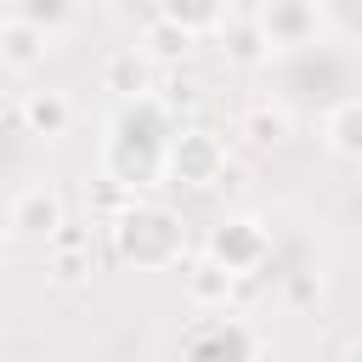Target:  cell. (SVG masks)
<instances>
[{"mask_svg": "<svg viewBox=\"0 0 362 362\" xmlns=\"http://www.w3.org/2000/svg\"><path fill=\"white\" fill-rule=\"evenodd\" d=\"M113 249L130 266H175L181 260V221L158 204H130L113 221Z\"/></svg>", "mask_w": 362, "mask_h": 362, "instance_id": "6da1fadb", "label": "cell"}, {"mask_svg": "<svg viewBox=\"0 0 362 362\" xmlns=\"http://www.w3.org/2000/svg\"><path fill=\"white\" fill-rule=\"evenodd\" d=\"M221 170H226L221 136H209V130H175V136H170V147H164V175H175V181H187V187H209V181H221Z\"/></svg>", "mask_w": 362, "mask_h": 362, "instance_id": "7a4b0ae2", "label": "cell"}, {"mask_svg": "<svg viewBox=\"0 0 362 362\" xmlns=\"http://www.w3.org/2000/svg\"><path fill=\"white\" fill-rule=\"evenodd\" d=\"M255 23H260L272 51H305V45H317L322 17H317V0H266L255 11Z\"/></svg>", "mask_w": 362, "mask_h": 362, "instance_id": "3957f363", "label": "cell"}, {"mask_svg": "<svg viewBox=\"0 0 362 362\" xmlns=\"http://www.w3.org/2000/svg\"><path fill=\"white\" fill-rule=\"evenodd\" d=\"M187 356L192 362H249L255 334L238 317H204L198 328H187Z\"/></svg>", "mask_w": 362, "mask_h": 362, "instance_id": "277c9868", "label": "cell"}, {"mask_svg": "<svg viewBox=\"0 0 362 362\" xmlns=\"http://www.w3.org/2000/svg\"><path fill=\"white\" fill-rule=\"evenodd\" d=\"M209 255L226 266V272H255L266 255H272V238H266V226L260 221H249V215H238V221H221V232L209 238Z\"/></svg>", "mask_w": 362, "mask_h": 362, "instance_id": "5b68a950", "label": "cell"}, {"mask_svg": "<svg viewBox=\"0 0 362 362\" xmlns=\"http://www.w3.org/2000/svg\"><path fill=\"white\" fill-rule=\"evenodd\" d=\"M153 74H158V62H153L141 45H124V51H113V57L102 62V85H107L113 96H124V102L153 96Z\"/></svg>", "mask_w": 362, "mask_h": 362, "instance_id": "8992f818", "label": "cell"}, {"mask_svg": "<svg viewBox=\"0 0 362 362\" xmlns=\"http://www.w3.org/2000/svg\"><path fill=\"white\" fill-rule=\"evenodd\" d=\"M6 226L11 232H28V238H51L62 226V198L51 187H23L6 209Z\"/></svg>", "mask_w": 362, "mask_h": 362, "instance_id": "52a82bcc", "label": "cell"}, {"mask_svg": "<svg viewBox=\"0 0 362 362\" xmlns=\"http://www.w3.org/2000/svg\"><path fill=\"white\" fill-rule=\"evenodd\" d=\"M181 283H187V300L198 311H226V300L238 288V272H226L215 255H198L192 266H181Z\"/></svg>", "mask_w": 362, "mask_h": 362, "instance_id": "ba28073f", "label": "cell"}, {"mask_svg": "<svg viewBox=\"0 0 362 362\" xmlns=\"http://www.w3.org/2000/svg\"><path fill=\"white\" fill-rule=\"evenodd\" d=\"M17 124H23L28 136H62V130L74 124V102H68L62 90H28V96L17 102Z\"/></svg>", "mask_w": 362, "mask_h": 362, "instance_id": "9c48e42d", "label": "cell"}, {"mask_svg": "<svg viewBox=\"0 0 362 362\" xmlns=\"http://www.w3.org/2000/svg\"><path fill=\"white\" fill-rule=\"evenodd\" d=\"M45 40H51V34H45L40 23H28V17H6V23H0V62H6V68H40L45 51H51Z\"/></svg>", "mask_w": 362, "mask_h": 362, "instance_id": "30bf717a", "label": "cell"}, {"mask_svg": "<svg viewBox=\"0 0 362 362\" xmlns=\"http://www.w3.org/2000/svg\"><path fill=\"white\" fill-rule=\"evenodd\" d=\"M192 40H198V34H192L187 23H175V17H164V11H158V17L147 23V28H141V51H147V57H153L158 68L181 62V57L192 51Z\"/></svg>", "mask_w": 362, "mask_h": 362, "instance_id": "8fae6325", "label": "cell"}, {"mask_svg": "<svg viewBox=\"0 0 362 362\" xmlns=\"http://www.w3.org/2000/svg\"><path fill=\"white\" fill-rule=\"evenodd\" d=\"M322 136H328V147H334L339 158H362V96L334 102L328 119H322Z\"/></svg>", "mask_w": 362, "mask_h": 362, "instance_id": "7c38bea8", "label": "cell"}, {"mask_svg": "<svg viewBox=\"0 0 362 362\" xmlns=\"http://www.w3.org/2000/svg\"><path fill=\"white\" fill-rule=\"evenodd\" d=\"M221 51L238 62V68H255V62H266L272 57V45H266V34H260V23L255 17H232V23H221Z\"/></svg>", "mask_w": 362, "mask_h": 362, "instance_id": "4fadbf2b", "label": "cell"}, {"mask_svg": "<svg viewBox=\"0 0 362 362\" xmlns=\"http://www.w3.org/2000/svg\"><path fill=\"white\" fill-rule=\"evenodd\" d=\"M158 11H164V17H175V23H187L192 34H198V28H221V23H226V0H164Z\"/></svg>", "mask_w": 362, "mask_h": 362, "instance_id": "5bb4252c", "label": "cell"}, {"mask_svg": "<svg viewBox=\"0 0 362 362\" xmlns=\"http://www.w3.org/2000/svg\"><path fill=\"white\" fill-rule=\"evenodd\" d=\"M243 136H249L255 147H277V141L288 136V119H283L277 107H266V102H260V107H249V113H243Z\"/></svg>", "mask_w": 362, "mask_h": 362, "instance_id": "9a60e30c", "label": "cell"}, {"mask_svg": "<svg viewBox=\"0 0 362 362\" xmlns=\"http://www.w3.org/2000/svg\"><path fill=\"white\" fill-rule=\"evenodd\" d=\"M51 277H57L62 288L85 283V277H90V243H68V249H51Z\"/></svg>", "mask_w": 362, "mask_h": 362, "instance_id": "2e32d148", "label": "cell"}, {"mask_svg": "<svg viewBox=\"0 0 362 362\" xmlns=\"http://www.w3.org/2000/svg\"><path fill=\"white\" fill-rule=\"evenodd\" d=\"M68 11H74V0H11V17H28V23H40L45 34H51Z\"/></svg>", "mask_w": 362, "mask_h": 362, "instance_id": "e0dca14e", "label": "cell"}, {"mask_svg": "<svg viewBox=\"0 0 362 362\" xmlns=\"http://www.w3.org/2000/svg\"><path fill=\"white\" fill-rule=\"evenodd\" d=\"M317 294H322V283H317V272H300V277L288 283V300H294V305H305V300H317Z\"/></svg>", "mask_w": 362, "mask_h": 362, "instance_id": "ac0fdd59", "label": "cell"}, {"mask_svg": "<svg viewBox=\"0 0 362 362\" xmlns=\"http://www.w3.org/2000/svg\"><path fill=\"white\" fill-rule=\"evenodd\" d=\"M339 362H362V339H351V345H345V356H339Z\"/></svg>", "mask_w": 362, "mask_h": 362, "instance_id": "d6986e66", "label": "cell"}, {"mask_svg": "<svg viewBox=\"0 0 362 362\" xmlns=\"http://www.w3.org/2000/svg\"><path fill=\"white\" fill-rule=\"evenodd\" d=\"M0 249H6V226H0Z\"/></svg>", "mask_w": 362, "mask_h": 362, "instance_id": "ffe728a7", "label": "cell"}]
</instances>
